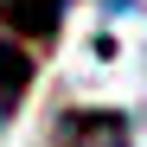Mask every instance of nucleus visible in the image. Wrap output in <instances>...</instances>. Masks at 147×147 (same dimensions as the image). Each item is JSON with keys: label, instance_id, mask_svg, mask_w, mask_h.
Here are the masks:
<instances>
[{"label": "nucleus", "instance_id": "obj_3", "mask_svg": "<svg viewBox=\"0 0 147 147\" xmlns=\"http://www.w3.org/2000/svg\"><path fill=\"white\" fill-rule=\"evenodd\" d=\"M38 77V58L26 51V45H13V38H0V128L19 115V102H26V90Z\"/></svg>", "mask_w": 147, "mask_h": 147}, {"label": "nucleus", "instance_id": "obj_1", "mask_svg": "<svg viewBox=\"0 0 147 147\" xmlns=\"http://www.w3.org/2000/svg\"><path fill=\"white\" fill-rule=\"evenodd\" d=\"M45 147H134V121L121 109H58Z\"/></svg>", "mask_w": 147, "mask_h": 147}, {"label": "nucleus", "instance_id": "obj_2", "mask_svg": "<svg viewBox=\"0 0 147 147\" xmlns=\"http://www.w3.org/2000/svg\"><path fill=\"white\" fill-rule=\"evenodd\" d=\"M0 32L13 45H58L64 32V0H0Z\"/></svg>", "mask_w": 147, "mask_h": 147}]
</instances>
